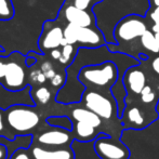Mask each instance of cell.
<instances>
[{"mask_svg": "<svg viewBox=\"0 0 159 159\" xmlns=\"http://www.w3.org/2000/svg\"><path fill=\"white\" fill-rule=\"evenodd\" d=\"M81 102L84 103V107L94 111L96 115L104 120H109L113 118L115 108L117 106L116 101L114 102L111 98H108L101 91L94 89H86L82 94Z\"/></svg>", "mask_w": 159, "mask_h": 159, "instance_id": "6", "label": "cell"}, {"mask_svg": "<svg viewBox=\"0 0 159 159\" xmlns=\"http://www.w3.org/2000/svg\"><path fill=\"white\" fill-rule=\"evenodd\" d=\"M78 49L79 48L77 46H75V44L66 43L64 46H61L62 54L60 60L57 61V63L64 67H68L74 62V60H75L78 52Z\"/></svg>", "mask_w": 159, "mask_h": 159, "instance_id": "19", "label": "cell"}, {"mask_svg": "<svg viewBox=\"0 0 159 159\" xmlns=\"http://www.w3.org/2000/svg\"><path fill=\"white\" fill-rule=\"evenodd\" d=\"M28 80H30V87H38L44 84L48 79H47L46 75L41 71V69L37 68L34 69V70H30V73L28 74Z\"/></svg>", "mask_w": 159, "mask_h": 159, "instance_id": "22", "label": "cell"}, {"mask_svg": "<svg viewBox=\"0 0 159 159\" xmlns=\"http://www.w3.org/2000/svg\"><path fill=\"white\" fill-rule=\"evenodd\" d=\"M151 68H152V70L156 74V75L159 76V55L155 57L153 60H152Z\"/></svg>", "mask_w": 159, "mask_h": 159, "instance_id": "31", "label": "cell"}, {"mask_svg": "<svg viewBox=\"0 0 159 159\" xmlns=\"http://www.w3.org/2000/svg\"><path fill=\"white\" fill-rule=\"evenodd\" d=\"M57 21L76 26H96V16L93 11L84 10L65 1L57 15ZM65 24V25H66Z\"/></svg>", "mask_w": 159, "mask_h": 159, "instance_id": "9", "label": "cell"}, {"mask_svg": "<svg viewBox=\"0 0 159 159\" xmlns=\"http://www.w3.org/2000/svg\"><path fill=\"white\" fill-rule=\"evenodd\" d=\"M65 1L68 2V3L74 4L77 8L84 9V10L93 11V8H94L96 4L102 2L103 0H65Z\"/></svg>", "mask_w": 159, "mask_h": 159, "instance_id": "23", "label": "cell"}, {"mask_svg": "<svg viewBox=\"0 0 159 159\" xmlns=\"http://www.w3.org/2000/svg\"><path fill=\"white\" fill-rule=\"evenodd\" d=\"M46 124L52 127L64 128V129L70 130V131H73V128H74V122L71 120V118L65 115L49 116V117L46 118Z\"/></svg>", "mask_w": 159, "mask_h": 159, "instance_id": "20", "label": "cell"}, {"mask_svg": "<svg viewBox=\"0 0 159 159\" xmlns=\"http://www.w3.org/2000/svg\"><path fill=\"white\" fill-rule=\"evenodd\" d=\"M14 16L12 0H0V21H10Z\"/></svg>", "mask_w": 159, "mask_h": 159, "instance_id": "21", "label": "cell"}, {"mask_svg": "<svg viewBox=\"0 0 159 159\" xmlns=\"http://www.w3.org/2000/svg\"><path fill=\"white\" fill-rule=\"evenodd\" d=\"M37 64V60L35 59V57H32L30 55H27L26 57V65H27V67H33L34 65Z\"/></svg>", "mask_w": 159, "mask_h": 159, "instance_id": "33", "label": "cell"}, {"mask_svg": "<svg viewBox=\"0 0 159 159\" xmlns=\"http://www.w3.org/2000/svg\"><path fill=\"white\" fill-rule=\"evenodd\" d=\"M139 40H140V44L142 46V48H144L146 51L153 53V54L159 53V46L156 40L155 33L152 30H147Z\"/></svg>", "mask_w": 159, "mask_h": 159, "instance_id": "18", "label": "cell"}, {"mask_svg": "<svg viewBox=\"0 0 159 159\" xmlns=\"http://www.w3.org/2000/svg\"><path fill=\"white\" fill-rule=\"evenodd\" d=\"M0 159H9L8 147L2 143H0Z\"/></svg>", "mask_w": 159, "mask_h": 159, "instance_id": "32", "label": "cell"}, {"mask_svg": "<svg viewBox=\"0 0 159 159\" xmlns=\"http://www.w3.org/2000/svg\"><path fill=\"white\" fill-rule=\"evenodd\" d=\"M40 69H41L42 73L46 75L47 79L50 80L52 79L53 77L55 76V74L57 73V69H55L54 65L52 64V62L48 61V60H46V61H43L40 65Z\"/></svg>", "mask_w": 159, "mask_h": 159, "instance_id": "26", "label": "cell"}, {"mask_svg": "<svg viewBox=\"0 0 159 159\" xmlns=\"http://www.w3.org/2000/svg\"><path fill=\"white\" fill-rule=\"evenodd\" d=\"M119 79V68L113 61L86 65L79 70L78 80L86 89L111 90V87Z\"/></svg>", "mask_w": 159, "mask_h": 159, "instance_id": "1", "label": "cell"}, {"mask_svg": "<svg viewBox=\"0 0 159 159\" xmlns=\"http://www.w3.org/2000/svg\"><path fill=\"white\" fill-rule=\"evenodd\" d=\"M152 7H159V0H149Z\"/></svg>", "mask_w": 159, "mask_h": 159, "instance_id": "34", "label": "cell"}, {"mask_svg": "<svg viewBox=\"0 0 159 159\" xmlns=\"http://www.w3.org/2000/svg\"><path fill=\"white\" fill-rule=\"evenodd\" d=\"M70 118L73 121L86 122L95 128L102 126V118L87 107H76L71 109Z\"/></svg>", "mask_w": 159, "mask_h": 159, "instance_id": "14", "label": "cell"}, {"mask_svg": "<svg viewBox=\"0 0 159 159\" xmlns=\"http://www.w3.org/2000/svg\"><path fill=\"white\" fill-rule=\"evenodd\" d=\"M7 136L10 140L15 139V136L11 133V131L9 130L8 126L6 122V111L0 108V136Z\"/></svg>", "mask_w": 159, "mask_h": 159, "instance_id": "25", "label": "cell"}, {"mask_svg": "<svg viewBox=\"0 0 159 159\" xmlns=\"http://www.w3.org/2000/svg\"><path fill=\"white\" fill-rule=\"evenodd\" d=\"M140 95H141L142 102L145 103V104H152V103H154L156 100L155 91H154L153 88H152L151 86H148V84H146V86L144 87V89L142 90Z\"/></svg>", "mask_w": 159, "mask_h": 159, "instance_id": "24", "label": "cell"}, {"mask_svg": "<svg viewBox=\"0 0 159 159\" xmlns=\"http://www.w3.org/2000/svg\"><path fill=\"white\" fill-rule=\"evenodd\" d=\"M74 128L73 132L75 134V139L80 142H92L98 138L100 134H96V129L98 128L91 126L86 122L81 121H73Z\"/></svg>", "mask_w": 159, "mask_h": 159, "instance_id": "15", "label": "cell"}, {"mask_svg": "<svg viewBox=\"0 0 159 159\" xmlns=\"http://www.w3.org/2000/svg\"><path fill=\"white\" fill-rule=\"evenodd\" d=\"M34 141V135L33 134H25V135H16L15 139L10 140L7 136H0V143L4 144L8 147L9 151V159L11 158V156L21 148H30V146L33 145Z\"/></svg>", "mask_w": 159, "mask_h": 159, "instance_id": "13", "label": "cell"}, {"mask_svg": "<svg viewBox=\"0 0 159 159\" xmlns=\"http://www.w3.org/2000/svg\"><path fill=\"white\" fill-rule=\"evenodd\" d=\"M74 140L75 134L73 131L48 125L47 129L34 134L33 144L46 147H66L70 146Z\"/></svg>", "mask_w": 159, "mask_h": 159, "instance_id": "7", "label": "cell"}, {"mask_svg": "<svg viewBox=\"0 0 159 159\" xmlns=\"http://www.w3.org/2000/svg\"><path fill=\"white\" fill-rule=\"evenodd\" d=\"M10 159H33L32 154H30V149H26V148H21L17 149Z\"/></svg>", "mask_w": 159, "mask_h": 159, "instance_id": "29", "label": "cell"}, {"mask_svg": "<svg viewBox=\"0 0 159 159\" xmlns=\"http://www.w3.org/2000/svg\"><path fill=\"white\" fill-rule=\"evenodd\" d=\"M75 44L78 48H100L107 44L104 33L96 26H76L66 24L64 26L63 44Z\"/></svg>", "mask_w": 159, "mask_h": 159, "instance_id": "3", "label": "cell"}, {"mask_svg": "<svg viewBox=\"0 0 159 159\" xmlns=\"http://www.w3.org/2000/svg\"><path fill=\"white\" fill-rule=\"evenodd\" d=\"M7 63H8V57H0V84H2L4 79V75H6V69H7Z\"/></svg>", "mask_w": 159, "mask_h": 159, "instance_id": "30", "label": "cell"}, {"mask_svg": "<svg viewBox=\"0 0 159 159\" xmlns=\"http://www.w3.org/2000/svg\"><path fill=\"white\" fill-rule=\"evenodd\" d=\"M64 41V26L55 22L46 21L42 33L38 40V47L42 53H49L53 49L60 48Z\"/></svg>", "mask_w": 159, "mask_h": 159, "instance_id": "10", "label": "cell"}, {"mask_svg": "<svg viewBox=\"0 0 159 159\" xmlns=\"http://www.w3.org/2000/svg\"><path fill=\"white\" fill-rule=\"evenodd\" d=\"M93 147L101 159H128L130 155L126 145L114 141L109 135L103 133H100L94 140Z\"/></svg>", "mask_w": 159, "mask_h": 159, "instance_id": "8", "label": "cell"}, {"mask_svg": "<svg viewBox=\"0 0 159 159\" xmlns=\"http://www.w3.org/2000/svg\"><path fill=\"white\" fill-rule=\"evenodd\" d=\"M26 68V57H23L19 52H12L8 57V63L4 79L1 86L10 92H19L30 86L28 74Z\"/></svg>", "mask_w": 159, "mask_h": 159, "instance_id": "4", "label": "cell"}, {"mask_svg": "<svg viewBox=\"0 0 159 159\" xmlns=\"http://www.w3.org/2000/svg\"><path fill=\"white\" fill-rule=\"evenodd\" d=\"M155 37H156V40H157V43L159 46V33H155Z\"/></svg>", "mask_w": 159, "mask_h": 159, "instance_id": "35", "label": "cell"}, {"mask_svg": "<svg viewBox=\"0 0 159 159\" xmlns=\"http://www.w3.org/2000/svg\"><path fill=\"white\" fill-rule=\"evenodd\" d=\"M33 159H75L73 147H46L42 145L33 144L30 146Z\"/></svg>", "mask_w": 159, "mask_h": 159, "instance_id": "11", "label": "cell"}, {"mask_svg": "<svg viewBox=\"0 0 159 159\" xmlns=\"http://www.w3.org/2000/svg\"><path fill=\"white\" fill-rule=\"evenodd\" d=\"M66 79H67V74H66V70H65L64 73H57L54 77L49 80V81H50L51 86H52L53 88H55L59 91L61 88H63L65 82H66Z\"/></svg>", "mask_w": 159, "mask_h": 159, "instance_id": "27", "label": "cell"}, {"mask_svg": "<svg viewBox=\"0 0 159 159\" xmlns=\"http://www.w3.org/2000/svg\"><path fill=\"white\" fill-rule=\"evenodd\" d=\"M6 122L14 136L36 134L41 124V116L35 107L30 104H14L7 108Z\"/></svg>", "mask_w": 159, "mask_h": 159, "instance_id": "2", "label": "cell"}, {"mask_svg": "<svg viewBox=\"0 0 159 159\" xmlns=\"http://www.w3.org/2000/svg\"><path fill=\"white\" fill-rule=\"evenodd\" d=\"M127 92H132L133 94H141L144 87L146 86V75L139 65L131 66L126 70L122 78Z\"/></svg>", "mask_w": 159, "mask_h": 159, "instance_id": "12", "label": "cell"}, {"mask_svg": "<svg viewBox=\"0 0 159 159\" xmlns=\"http://www.w3.org/2000/svg\"><path fill=\"white\" fill-rule=\"evenodd\" d=\"M30 96L33 98V102L37 106H44L47 105L51 100L52 92L51 90L46 86H38V87H32L30 88Z\"/></svg>", "mask_w": 159, "mask_h": 159, "instance_id": "16", "label": "cell"}, {"mask_svg": "<svg viewBox=\"0 0 159 159\" xmlns=\"http://www.w3.org/2000/svg\"><path fill=\"white\" fill-rule=\"evenodd\" d=\"M148 26L145 16L140 14H129L124 16L114 28V38L117 46H129L131 42L140 39Z\"/></svg>", "mask_w": 159, "mask_h": 159, "instance_id": "5", "label": "cell"}, {"mask_svg": "<svg viewBox=\"0 0 159 159\" xmlns=\"http://www.w3.org/2000/svg\"><path fill=\"white\" fill-rule=\"evenodd\" d=\"M147 14L149 15V19L153 22L151 30L154 33H159V7H154Z\"/></svg>", "mask_w": 159, "mask_h": 159, "instance_id": "28", "label": "cell"}, {"mask_svg": "<svg viewBox=\"0 0 159 159\" xmlns=\"http://www.w3.org/2000/svg\"><path fill=\"white\" fill-rule=\"evenodd\" d=\"M125 119H126V126L129 125L131 128H136V129L145 127L144 116H143L142 111L138 107H132L128 109Z\"/></svg>", "mask_w": 159, "mask_h": 159, "instance_id": "17", "label": "cell"}]
</instances>
